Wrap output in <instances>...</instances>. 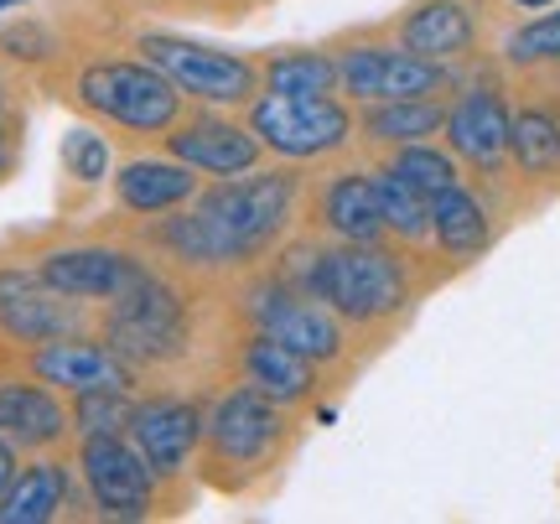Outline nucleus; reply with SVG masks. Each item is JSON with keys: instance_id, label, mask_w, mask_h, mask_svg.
<instances>
[{"instance_id": "nucleus-1", "label": "nucleus", "mask_w": 560, "mask_h": 524, "mask_svg": "<svg viewBox=\"0 0 560 524\" xmlns=\"http://www.w3.org/2000/svg\"><path fill=\"white\" fill-rule=\"evenodd\" d=\"M296 198L301 177L285 166L219 177L213 187H198L187 213L172 208V219L151 229V240L192 270H244L291 229Z\"/></svg>"}, {"instance_id": "nucleus-2", "label": "nucleus", "mask_w": 560, "mask_h": 524, "mask_svg": "<svg viewBox=\"0 0 560 524\" xmlns=\"http://www.w3.org/2000/svg\"><path fill=\"white\" fill-rule=\"evenodd\" d=\"M280 276L353 327H380L410 306V270L384 244H296L280 260Z\"/></svg>"}, {"instance_id": "nucleus-3", "label": "nucleus", "mask_w": 560, "mask_h": 524, "mask_svg": "<svg viewBox=\"0 0 560 524\" xmlns=\"http://www.w3.org/2000/svg\"><path fill=\"white\" fill-rule=\"evenodd\" d=\"M73 94L94 120L130 130V136H166L182 120V89L161 73L156 62L100 58L79 73Z\"/></svg>"}, {"instance_id": "nucleus-4", "label": "nucleus", "mask_w": 560, "mask_h": 524, "mask_svg": "<svg viewBox=\"0 0 560 524\" xmlns=\"http://www.w3.org/2000/svg\"><path fill=\"white\" fill-rule=\"evenodd\" d=\"M249 130L280 162H322L353 141L359 120L348 115V104L338 94H270V89H260L249 100Z\"/></svg>"}, {"instance_id": "nucleus-5", "label": "nucleus", "mask_w": 560, "mask_h": 524, "mask_svg": "<svg viewBox=\"0 0 560 524\" xmlns=\"http://www.w3.org/2000/svg\"><path fill=\"white\" fill-rule=\"evenodd\" d=\"M104 343L115 348L125 363H136V369L177 359L182 348H187V296L166 276L145 270L125 296L109 302Z\"/></svg>"}, {"instance_id": "nucleus-6", "label": "nucleus", "mask_w": 560, "mask_h": 524, "mask_svg": "<svg viewBox=\"0 0 560 524\" xmlns=\"http://www.w3.org/2000/svg\"><path fill=\"white\" fill-rule=\"evenodd\" d=\"M140 53L177 83L182 100L213 104V109H249V100L260 94V62L240 58V53L202 47V42L172 37V32H145Z\"/></svg>"}, {"instance_id": "nucleus-7", "label": "nucleus", "mask_w": 560, "mask_h": 524, "mask_svg": "<svg viewBox=\"0 0 560 524\" xmlns=\"http://www.w3.org/2000/svg\"><path fill=\"white\" fill-rule=\"evenodd\" d=\"M202 442L213 467H234V473H260L276 463L280 442H285V405H276L270 395L234 384L202 426Z\"/></svg>"}, {"instance_id": "nucleus-8", "label": "nucleus", "mask_w": 560, "mask_h": 524, "mask_svg": "<svg viewBox=\"0 0 560 524\" xmlns=\"http://www.w3.org/2000/svg\"><path fill=\"white\" fill-rule=\"evenodd\" d=\"M244 312H249L255 333H270V338H280V343H291L312 363H338L342 348H348V333H342L338 312H332L327 302H317L312 291L291 286L280 270L249 291Z\"/></svg>"}, {"instance_id": "nucleus-9", "label": "nucleus", "mask_w": 560, "mask_h": 524, "mask_svg": "<svg viewBox=\"0 0 560 524\" xmlns=\"http://www.w3.org/2000/svg\"><path fill=\"white\" fill-rule=\"evenodd\" d=\"M452 68L431 58H416L405 47H384V42H353L338 53V89L359 104L380 100H425V94H446L452 89Z\"/></svg>"}, {"instance_id": "nucleus-10", "label": "nucleus", "mask_w": 560, "mask_h": 524, "mask_svg": "<svg viewBox=\"0 0 560 524\" xmlns=\"http://www.w3.org/2000/svg\"><path fill=\"white\" fill-rule=\"evenodd\" d=\"M79 473L89 488V504L104 520H151L156 509V473L136 452L130 436H83L79 446Z\"/></svg>"}, {"instance_id": "nucleus-11", "label": "nucleus", "mask_w": 560, "mask_h": 524, "mask_svg": "<svg viewBox=\"0 0 560 524\" xmlns=\"http://www.w3.org/2000/svg\"><path fill=\"white\" fill-rule=\"evenodd\" d=\"M446 151L462 166H472L482 177H493L509 162V130H514V109L503 100L499 83H467L457 100L446 104Z\"/></svg>"}, {"instance_id": "nucleus-12", "label": "nucleus", "mask_w": 560, "mask_h": 524, "mask_svg": "<svg viewBox=\"0 0 560 524\" xmlns=\"http://www.w3.org/2000/svg\"><path fill=\"white\" fill-rule=\"evenodd\" d=\"M166 151L192 166L198 177H240V172H255L265 156V145L249 130V120L240 125V120H229V115H219V109L177 120L166 130Z\"/></svg>"}, {"instance_id": "nucleus-13", "label": "nucleus", "mask_w": 560, "mask_h": 524, "mask_svg": "<svg viewBox=\"0 0 560 524\" xmlns=\"http://www.w3.org/2000/svg\"><path fill=\"white\" fill-rule=\"evenodd\" d=\"M37 270L42 281L58 286L62 296H73V302H115L151 265L125 255V249H109V244H62V249L42 255Z\"/></svg>"}, {"instance_id": "nucleus-14", "label": "nucleus", "mask_w": 560, "mask_h": 524, "mask_svg": "<svg viewBox=\"0 0 560 524\" xmlns=\"http://www.w3.org/2000/svg\"><path fill=\"white\" fill-rule=\"evenodd\" d=\"M79 302L42 281V270H0V333L16 343H52L79 333Z\"/></svg>"}, {"instance_id": "nucleus-15", "label": "nucleus", "mask_w": 560, "mask_h": 524, "mask_svg": "<svg viewBox=\"0 0 560 524\" xmlns=\"http://www.w3.org/2000/svg\"><path fill=\"white\" fill-rule=\"evenodd\" d=\"M202 426H208V416H202L192 400L161 395V400L136 405L125 436L136 442V452L151 463V473H156L161 484H166V478L187 473V463H192V452H198V442H202Z\"/></svg>"}, {"instance_id": "nucleus-16", "label": "nucleus", "mask_w": 560, "mask_h": 524, "mask_svg": "<svg viewBox=\"0 0 560 524\" xmlns=\"http://www.w3.org/2000/svg\"><path fill=\"white\" fill-rule=\"evenodd\" d=\"M32 374H37L42 384H52V389H68V395H89V389H136V363H125L109 343H94V338H83V333L37 343Z\"/></svg>"}, {"instance_id": "nucleus-17", "label": "nucleus", "mask_w": 560, "mask_h": 524, "mask_svg": "<svg viewBox=\"0 0 560 524\" xmlns=\"http://www.w3.org/2000/svg\"><path fill=\"white\" fill-rule=\"evenodd\" d=\"M395 37H400L405 53L431 58V62H446V68H452L457 58L472 53V42H478V21H472V11H467V0H416V5L400 16Z\"/></svg>"}, {"instance_id": "nucleus-18", "label": "nucleus", "mask_w": 560, "mask_h": 524, "mask_svg": "<svg viewBox=\"0 0 560 524\" xmlns=\"http://www.w3.org/2000/svg\"><path fill=\"white\" fill-rule=\"evenodd\" d=\"M317 223L342 244H380L389 229H384V208H380L374 172H338V177L322 182Z\"/></svg>"}, {"instance_id": "nucleus-19", "label": "nucleus", "mask_w": 560, "mask_h": 524, "mask_svg": "<svg viewBox=\"0 0 560 524\" xmlns=\"http://www.w3.org/2000/svg\"><path fill=\"white\" fill-rule=\"evenodd\" d=\"M240 374H244V384H249V389L270 395V400L285 405V410L317 395V363L306 359V353H296L291 343L270 338V333H255V338L244 343Z\"/></svg>"}, {"instance_id": "nucleus-20", "label": "nucleus", "mask_w": 560, "mask_h": 524, "mask_svg": "<svg viewBox=\"0 0 560 524\" xmlns=\"http://www.w3.org/2000/svg\"><path fill=\"white\" fill-rule=\"evenodd\" d=\"M115 198L130 213H145V219H161L182 202L198 198V172L177 156H136L115 172Z\"/></svg>"}, {"instance_id": "nucleus-21", "label": "nucleus", "mask_w": 560, "mask_h": 524, "mask_svg": "<svg viewBox=\"0 0 560 524\" xmlns=\"http://www.w3.org/2000/svg\"><path fill=\"white\" fill-rule=\"evenodd\" d=\"M73 416L62 410V400L47 384H21L5 380L0 384V436L21 452H42V446H58L68 436Z\"/></svg>"}, {"instance_id": "nucleus-22", "label": "nucleus", "mask_w": 560, "mask_h": 524, "mask_svg": "<svg viewBox=\"0 0 560 524\" xmlns=\"http://www.w3.org/2000/svg\"><path fill=\"white\" fill-rule=\"evenodd\" d=\"M431 244L446 260H478L493 244V219L467 182H452L446 193L431 198Z\"/></svg>"}, {"instance_id": "nucleus-23", "label": "nucleus", "mask_w": 560, "mask_h": 524, "mask_svg": "<svg viewBox=\"0 0 560 524\" xmlns=\"http://www.w3.org/2000/svg\"><path fill=\"white\" fill-rule=\"evenodd\" d=\"M68 504H79L73 473L62 463H32L21 467L11 488L0 493V524H47L58 520Z\"/></svg>"}, {"instance_id": "nucleus-24", "label": "nucleus", "mask_w": 560, "mask_h": 524, "mask_svg": "<svg viewBox=\"0 0 560 524\" xmlns=\"http://www.w3.org/2000/svg\"><path fill=\"white\" fill-rule=\"evenodd\" d=\"M441 125H446V100L441 94H425V100H380V104H363L359 115V136L369 145H416L431 141Z\"/></svg>"}, {"instance_id": "nucleus-25", "label": "nucleus", "mask_w": 560, "mask_h": 524, "mask_svg": "<svg viewBox=\"0 0 560 524\" xmlns=\"http://www.w3.org/2000/svg\"><path fill=\"white\" fill-rule=\"evenodd\" d=\"M509 162L524 177H560V104H520L509 130Z\"/></svg>"}, {"instance_id": "nucleus-26", "label": "nucleus", "mask_w": 560, "mask_h": 524, "mask_svg": "<svg viewBox=\"0 0 560 524\" xmlns=\"http://www.w3.org/2000/svg\"><path fill=\"white\" fill-rule=\"evenodd\" d=\"M260 89L270 94H338V58L317 47H285L260 58Z\"/></svg>"}, {"instance_id": "nucleus-27", "label": "nucleus", "mask_w": 560, "mask_h": 524, "mask_svg": "<svg viewBox=\"0 0 560 524\" xmlns=\"http://www.w3.org/2000/svg\"><path fill=\"white\" fill-rule=\"evenodd\" d=\"M374 187H380V208H384V229L405 244H425L431 240V198L420 193L416 182H405L395 166H380L374 172Z\"/></svg>"}, {"instance_id": "nucleus-28", "label": "nucleus", "mask_w": 560, "mask_h": 524, "mask_svg": "<svg viewBox=\"0 0 560 524\" xmlns=\"http://www.w3.org/2000/svg\"><path fill=\"white\" fill-rule=\"evenodd\" d=\"M389 166H395L405 182H416L425 198H436V193H446L452 182H462L457 156H452V151H441V145H431V141L400 145V151L389 156Z\"/></svg>"}, {"instance_id": "nucleus-29", "label": "nucleus", "mask_w": 560, "mask_h": 524, "mask_svg": "<svg viewBox=\"0 0 560 524\" xmlns=\"http://www.w3.org/2000/svg\"><path fill=\"white\" fill-rule=\"evenodd\" d=\"M130 416H136L130 389H89V395H73V426H79V436H125Z\"/></svg>"}, {"instance_id": "nucleus-30", "label": "nucleus", "mask_w": 560, "mask_h": 524, "mask_svg": "<svg viewBox=\"0 0 560 524\" xmlns=\"http://www.w3.org/2000/svg\"><path fill=\"white\" fill-rule=\"evenodd\" d=\"M503 58L514 68H545V62H560V5L529 16L520 32H509L503 42Z\"/></svg>"}, {"instance_id": "nucleus-31", "label": "nucleus", "mask_w": 560, "mask_h": 524, "mask_svg": "<svg viewBox=\"0 0 560 524\" xmlns=\"http://www.w3.org/2000/svg\"><path fill=\"white\" fill-rule=\"evenodd\" d=\"M62 172L79 182H104L109 177V141L100 130H89V125H73L62 136Z\"/></svg>"}, {"instance_id": "nucleus-32", "label": "nucleus", "mask_w": 560, "mask_h": 524, "mask_svg": "<svg viewBox=\"0 0 560 524\" xmlns=\"http://www.w3.org/2000/svg\"><path fill=\"white\" fill-rule=\"evenodd\" d=\"M0 53H11V58H47L52 53V37L42 32V26H11V32H0Z\"/></svg>"}, {"instance_id": "nucleus-33", "label": "nucleus", "mask_w": 560, "mask_h": 524, "mask_svg": "<svg viewBox=\"0 0 560 524\" xmlns=\"http://www.w3.org/2000/svg\"><path fill=\"white\" fill-rule=\"evenodd\" d=\"M11 162H16V115H11L5 89H0V177L11 172Z\"/></svg>"}, {"instance_id": "nucleus-34", "label": "nucleus", "mask_w": 560, "mask_h": 524, "mask_svg": "<svg viewBox=\"0 0 560 524\" xmlns=\"http://www.w3.org/2000/svg\"><path fill=\"white\" fill-rule=\"evenodd\" d=\"M11 478H16V446L0 436V493L11 488Z\"/></svg>"}, {"instance_id": "nucleus-35", "label": "nucleus", "mask_w": 560, "mask_h": 524, "mask_svg": "<svg viewBox=\"0 0 560 524\" xmlns=\"http://www.w3.org/2000/svg\"><path fill=\"white\" fill-rule=\"evenodd\" d=\"M509 5H520V11H550V5H560V0H509Z\"/></svg>"}, {"instance_id": "nucleus-36", "label": "nucleus", "mask_w": 560, "mask_h": 524, "mask_svg": "<svg viewBox=\"0 0 560 524\" xmlns=\"http://www.w3.org/2000/svg\"><path fill=\"white\" fill-rule=\"evenodd\" d=\"M16 5H26V0H0V11H16Z\"/></svg>"}]
</instances>
